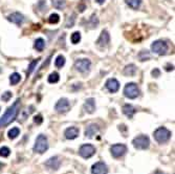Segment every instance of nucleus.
Returning a JSON list of instances; mask_svg holds the SVG:
<instances>
[{
	"label": "nucleus",
	"mask_w": 175,
	"mask_h": 174,
	"mask_svg": "<svg viewBox=\"0 0 175 174\" xmlns=\"http://www.w3.org/2000/svg\"><path fill=\"white\" fill-rule=\"evenodd\" d=\"M55 64H56V66L59 68L63 67L64 64H65V58H64V56H62V55L58 56L57 59H56V61H55Z\"/></svg>",
	"instance_id": "nucleus-26"
},
{
	"label": "nucleus",
	"mask_w": 175,
	"mask_h": 174,
	"mask_svg": "<svg viewBox=\"0 0 175 174\" xmlns=\"http://www.w3.org/2000/svg\"><path fill=\"white\" fill-rule=\"evenodd\" d=\"M39 60L40 59H36V60H34L33 62L30 63V66H28V75H30V74H32V72L34 71V69H35L36 68V65L38 64V62H39Z\"/></svg>",
	"instance_id": "nucleus-31"
},
{
	"label": "nucleus",
	"mask_w": 175,
	"mask_h": 174,
	"mask_svg": "<svg viewBox=\"0 0 175 174\" xmlns=\"http://www.w3.org/2000/svg\"><path fill=\"white\" fill-rule=\"evenodd\" d=\"M0 71H1V69H0Z\"/></svg>",
	"instance_id": "nucleus-43"
},
{
	"label": "nucleus",
	"mask_w": 175,
	"mask_h": 174,
	"mask_svg": "<svg viewBox=\"0 0 175 174\" xmlns=\"http://www.w3.org/2000/svg\"><path fill=\"white\" fill-rule=\"evenodd\" d=\"M124 95L128 99H135L140 95V89L135 83H128L124 88Z\"/></svg>",
	"instance_id": "nucleus-5"
},
{
	"label": "nucleus",
	"mask_w": 175,
	"mask_h": 174,
	"mask_svg": "<svg viewBox=\"0 0 175 174\" xmlns=\"http://www.w3.org/2000/svg\"><path fill=\"white\" fill-rule=\"evenodd\" d=\"M95 153V148L92 145L86 144L81 146L80 150H79V154L84 158H89V157L93 156Z\"/></svg>",
	"instance_id": "nucleus-7"
},
{
	"label": "nucleus",
	"mask_w": 175,
	"mask_h": 174,
	"mask_svg": "<svg viewBox=\"0 0 175 174\" xmlns=\"http://www.w3.org/2000/svg\"><path fill=\"white\" fill-rule=\"evenodd\" d=\"M75 17H76L75 15H71L68 17L67 22H66V28H73V24H75V20H76Z\"/></svg>",
	"instance_id": "nucleus-32"
},
{
	"label": "nucleus",
	"mask_w": 175,
	"mask_h": 174,
	"mask_svg": "<svg viewBox=\"0 0 175 174\" xmlns=\"http://www.w3.org/2000/svg\"><path fill=\"white\" fill-rule=\"evenodd\" d=\"M69 108H70L69 101L67 99H65V98H62V99L59 100L55 106V109L59 113H65V112H67L69 110Z\"/></svg>",
	"instance_id": "nucleus-9"
},
{
	"label": "nucleus",
	"mask_w": 175,
	"mask_h": 174,
	"mask_svg": "<svg viewBox=\"0 0 175 174\" xmlns=\"http://www.w3.org/2000/svg\"><path fill=\"white\" fill-rule=\"evenodd\" d=\"M11 153V150L8 149V147H1L0 148V156L2 157H8Z\"/></svg>",
	"instance_id": "nucleus-30"
},
{
	"label": "nucleus",
	"mask_w": 175,
	"mask_h": 174,
	"mask_svg": "<svg viewBox=\"0 0 175 174\" xmlns=\"http://www.w3.org/2000/svg\"><path fill=\"white\" fill-rule=\"evenodd\" d=\"M154 174H164V173H163V172H160V171H156Z\"/></svg>",
	"instance_id": "nucleus-41"
},
{
	"label": "nucleus",
	"mask_w": 175,
	"mask_h": 174,
	"mask_svg": "<svg viewBox=\"0 0 175 174\" xmlns=\"http://www.w3.org/2000/svg\"><path fill=\"white\" fill-rule=\"evenodd\" d=\"M126 3L133 10H138L142 4V0H126Z\"/></svg>",
	"instance_id": "nucleus-22"
},
{
	"label": "nucleus",
	"mask_w": 175,
	"mask_h": 174,
	"mask_svg": "<svg viewBox=\"0 0 175 174\" xmlns=\"http://www.w3.org/2000/svg\"><path fill=\"white\" fill-rule=\"evenodd\" d=\"M109 41H110V36L109 34H108V32L107 30H103V32L101 33L100 38H99L98 41H97V44H98L99 46H101V47H105V46L108 45Z\"/></svg>",
	"instance_id": "nucleus-13"
},
{
	"label": "nucleus",
	"mask_w": 175,
	"mask_h": 174,
	"mask_svg": "<svg viewBox=\"0 0 175 174\" xmlns=\"http://www.w3.org/2000/svg\"><path fill=\"white\" fill-rule=\"evenodd\" d=\"M166 70H167V71H170V70H173V65L168 64V65H167V67H166Z\"/></svg>",
	"instance_id": "nucleus-38"
},
{
	"label": "nucleus",
	"mask_w": 175,
	"mask_h": 174,
	"mask_svg": "<svg viewBox=\"0 0 175 174\" xmlns=\"http://www.w3.org/2000/svg\"><path fill=\"white\" fill-rule=\"evenodd\" d=\"M110 151L113 157L118 158V157L123 156L127 152V147L124 144H115L110 148Z\"/></svg>",
	"instance_id": "nucleus-8"
},
{
	"label": "nucleus",
	"mask_w": 175,
	"mask_h": 174,
	"mask_svg": "<svg viewBox=\"0 0 175 174\" xmlns=\"http://www.w3.org/2000/svg\"><path fill=\"white\" fill-rule=\"evenodd\" d=\"M34 121H35V123H37V124H41L43 120H42V117H41V115H37V117H35Z\"/></svg>",
	"instance_id": "nucleus-36"
},
{
	"label": "nucleus",
	"mask_w": 175,
	"mask_h": 174,
	"mask_svg": "<svg viewBox=\"0 0 175 174\" xmlns=\"http://www.w3.org/2000/svg\"><path fill=\"white\" fill-rule=\"evenodd\" d=\"M135 72H136V66L134 64H129L127 65L124 69V74L126 76H134Z\"/></svg>",
	"instance_id": "nucleus-20"
},
{
	"label": "nucleus",
	"mask_w": 175,
	"mask_h": 174,
	"mask_svg": "<svg viewBox=\"0 0 175 174\" xmlns=\"http://www.w3.org/2000/svg\"><path fill=\"white\" fill-rule=\"evenodd\" d=\"M59 80H60V77H59L58 72H53L48 76V82L49 83H57Z\"/></svg>",
	"instance_id": "nucleus-27"
},
{
	"label": "nucleus",
	"mask_w": 175,
	"mask_h": 174,
	"mask_svg": "<svg viewBox=\"0 0 175 174\" xmlns=\"http://www.w3.org/2000/svg\"><path fill=\"white\" fill-rule=\"evenodd\" d=\"M20 80H21V76H20V74H18V72H14V74H12L10 77V82L12 85L18 84V83L20 82Z\"/></svg>",
	"instance_id": "nucleus-24"
},
{
	"label": "nucleus",
	"mask_w": 175,
	"mask_h": 174,
	"mask_svg": "<svg viewBox=\"0 0 175 174\" xmlns=\"http://www.w3.org/2000/svg\"><path fill=\"white\" fill-rule=\"evenodd\" d=\"M91 173L92 174H107L108 173V168L104 163L99 162L95 163L91 167Z\"/></svg>",
	"instance_id": "nucleus-11"
},
{
	"label": "nucleus",
	"mask_w": 175,
	"mask_h": 174,
	"mask_svg": "<svg viewBox=\"0 0 175 174\" xmlns=\"http://www.w3.org/2000/svg\"><path fill=\"white\" fill-rule=\"evenodd\" d=\"M3 166H4V165H3L2 163H0V169H1V168H2Z\"/></svg>",
	"instance_id": "nucleus-42"
},
{
	"label": "nucleus",
	"mask_w": 175,
	"mask_h": 174,
	"mask_svg": "<svg viewBox=\"0 0 175 174\" xmlns=\"http://www.w3.org/2000/svg\"><path fill=\"white\" fill-rule=\"evenodd\" d=\"M132 145L134 148L140 150H145L147 149L149 145H150V139L147 135H140V137H135L132 141Z\"/></svg>",
	"instance_id": "nucleus-6"
},
{
	"label": "nucleus",
	"mask_w": 175,
	"mask_h": 174,
	"mask_svg": "<svg viewBox=\"0 0 175 174\" xmlns=\"http://www.w3.org/2000/svg\"><path fill=\"white\" fill-rule=\"evenodd\" d=\"M79 10H80V12H84V10H85V5H79Z\"/></svg>",
	"instance_id": "nucleus-39"
},
{
	"label": "nucleus",
	"mask_w": 175,
	"mask_h": 174,
	"mask_svg": "<svg viewBox=\"0 0 175 174\" xmlns=\"http://www.w3.org/2000/svg\"><path fill=\"white\" fill-rule=\"evenodd\" d=\"M48 149V142H47V137L43 134H40L37 137L35 143V146H34V150L38 153H44L46 150Z\"/></svg>",
	"instance_id": "nucleus-3"
},
{
	"label": "nucleus",
	"mask_w": 175,
	"mask_h": 174,
	"mask_svg": "<svg viewBox=\"0 0 175 174\" xmlns=\"http://www.w3.org/2000/svg\"><path fill=\"white\" fill-rule=\"evenodd\" d=\"M60 165H61V161L59 159L58 156H54V157H50L48 159L47 162L45 163V166L50 168V169H54V170H58L60 168Z\"/></svg>",
	"instance_id": "nucleus-14"
},
{
	"label": "nucleus",
	"mask_w": 175,
	"mask_h": 174,
	"mask_svg": "<svg viewBox=\"0 0 175 174\" xmlns=\"http://www.w3.org/2000/svg\"><path fill=\"white\" fill-rule=\"evenodd\" d=\"M44 46H45V41L42 38H38L35 41V48L38 52H42L44 50Z\"/></svg>",
	"instance_id": "nucleus-23"
},
{
	"label": "nucleus",
	"mask_w": 175,
	"mask_h": 174,
	"mask_svg": "<svg viewBox=\"0 0 175 174\" xmlns=\"http://www.w3.org/2000/svg\"><path fill=\"white\" fill-rule=\"evenodd\" d=\"M48 21L52 24H56V23H58L60 21V16L58 15V14H52L49 16V18H48Z\"/></svg>",
	"instance_id": "nucleus-29"
},
{
	"label": "nucleus",
	"mask_w": 175,
	"mask_h": 174,
	"mask_svg": "<svg viewBox=\"0 0 175 174\" xmlns=\"http://www.w3.org/2000/svg\"><path fill=\"white\" fill-rule=\"evenodd\" d=\"M52 3L57 10H63L66 6L65 0H52Z\"/></svg>",
	"instance_id": "nucleus-21"
},
{
	"label": "nucleus",
	"mask_w": 175,
	"mask_h": 174,
	"mask_svg": "<svg viewBox=\"0 0 175 174\" xmlns=\"http://www.w3.org/2000/svg\"><path fill=\"white\" fill-rule=\"evenodd\" d=\"M100 128L97 124H90L89 126L86 128L85 130V135L87 137H92L93 135H95L99 132Z\"/></svg>",
	"instance_id": "nucleus-18"
},
{
	"label": "nucleus",
	"mask_w": 175,
	"mask_h": 174,
	"mask_svg": "<svg viewBox=\"0 0 175 174\" xmlns=\"http://www.w3.org/2000/svg\"><path fill=\"white\" fill-rule=\"evenodd\" d=\"M138 57H140V61H146L147 59L150 58V55H149V52H148L147 50H143L140 55H138Z\"/></svg>",
	"instance_id": "nucleus-33"
},
{
	"label": "nucleus",
	"mask_w": 175,
	"mask_h": 174,
	"mask_svg": "<svg viewBox=\"0 0 175 174\" xmlns=\"http://www.w3.org/2000/svg\"><path fill=\"white\" fill-rule=\"evenodd\" d=\"M11 98H12V92H10V91L4 92V93L1 95V100H2V101H4V102H8Z\"/></svg>",
	"instance_id": "nucleus-35"
},
{
	"label": "nucleus",
	"mask_w": 175,
	"mask_h": 174,
	"mask_svg": "<svg viewBox=\"0 0 175 174\" xmlns=\"http://www.w3.org/2000/svg\"><path fill=\"white\" fill-rule=\"evenodd\" d=\"M19 133H20V130H19V128H17V127H14V128H12V129L8 131V137H10L11 139H16L18 135H19Z\"/></svg>",
	"instance_id": "nucleus-25"
},
{
	"label": "nucleus",
	"mask_w": 175,
	"mask_h": 174,
	"mask_svg": "<svg viewBox=\"0 0 175 174\" xmlns=\"http://www.w3.org/2000/svg\"><path fill=\"white\" fill-rule=\"evenodd\" d=\"M97 1V3H99V4H103V3L105 2V0H95Z\"/></svg>",
	"instance_id": "nucleus-40"
},
{
	"label": "nucleus",
	"mask_w": 175,
	"mask_h": 174,
	"mask_svg": "<svg viewBox=\"0 0 175 174\" xmlns=\"http://www.w3.org/2000/svg\"><path fill=\"white\" fill-rule=\"evenodd\" d=\"M70 40H71V42H73V44H78V43L80 42V40H81V34L79 32H75L73 35H71Z\"/></svg>",
	"instance_id": "nucleus-28"
},
{
	"label": "nucleus",
	"mask_w": 175,
	"mask_h": 174,
	"mask_svg": "<svg viewBox=\"0 0 175 174\" xmlns=\"http://www.w3.org/2000/svg\"><path fill=\"white\" fill-rule=\"evenodd\" d=\"M20 110V100H16V102L8 108L4 115L0 119V126H6L10 123H12L16 117L18 115V112Z\"/></svg>",
	"instance_id": "nucleus-1"
},
{
	"label": "nucleus",
	"mask_w": 175,
	"mask_h": 174,
	"mask_svg": "<svg viewBox=\"0 0 175 174\" xmlns=\"http://www.w3.org/2000/svg\"><path fill=\"white\" fill-rule=\"evenodd\" d=\"M8 20L11 21V22L15 23V24H17V25H20L21 23L23 22L24 18H23V15L20 14V13H13V14H11V15L8 17Z\"/></svg>",
	"instance_id": "nucleus-16"
},
{
	"label": "nucleus",
	"mask_w": 175,
	"mask_h": 174,
	"mask_svg": "<svg viewBox=\"0 0 175 174\" xmlns=\"http://www.w3.org/2000/svg\"><path fill=\"white\" fill-rule=\"evenodd\" d=\"M105 86H106V88H107L110 92H112V93H114V92H116L119 89H120V83H119L118 80L113 79V78L112 79L107 80Z\"/></svg>",
	"instance_id": "nucleus-12"
},
{
	"label": "nucleus",
	"mask_w": 175,
	"mask_h": 174,
	"mask_svg": "<svg viewBox=\"0 0 175 174\" xmlns=\"http://www.w3.org/2000/svg\"><path fill=\"white\" fill-rule=\"evenodd\" d=\"M123 112H124V115H126L127 117H132L133 115L135 113V109L134 107L130 104H126L123 106Z\"/></svg>",
	"instance_id": "nucleus-19"
},
{
	"label": "nucleus",
	"mask_w": 175,
	"mask_h": 174,
	"mask_svg": "<svg viewBox=\"0 0 175 174\" xmlns=\"http://www.w3.org/2000/svg\"><path fill=\"white\" fill-rule=\"evenodd\" d=\"M90 65H91L90 60H88V59H79V60H77V61H76L75 67H76V69H77L78 71L85 72L90 68Z\"/></svg>",
	"instance_id": "nucleus-10"
},
{
	"label": "nucleus",
	"mask_w": 175,
	"mask_h": 174,
	"mask_svg": "<svg viewBox=\"0 0 175 174\" xmlns=\"http://www.w3.org/2000/svg\"><path fill=\"white\" fill-rule=\"evenodd\" d=\"M84 109L87 113H93L95 111V101L93 98H89L86 100L84 104Z\"/></svg>",
	"instance_id": "nucleus-17"
},
{
	"label": "nucleus",
	"mask_w": 175,
	"mask_h": 174,
	"mask_svg": "<svg viewBox=\"0 0 175 174\" xmlns=\"http://www.w3.org/2000/svg\"><path fill=\"white\" fill-rule=\"evenodd\" d=\"M99 23V20L98 18H97V16L95 15H92L91 16V18H90V25H91V28H95L97 25H98Z\"/></svg>",
	"instance_id": "nucleus-34"
},
{
	"label": "nucleus",
	"mask_w": 175,
	"mask_h": 174,
	"mask_svg": "<svg viewBox=\"0 0 175 174\" xmlns=\"http://www.w3.org/2000/svg\"><path fill=\"white\" fill-rule=\"evenodd\" d=\"M159 75H160V71L157 69V68H155L154 70H152V76H153V77L157 78V77H159Z\"/></svg>",
	"instance_id": "nucleus-37"
},
{
	"label": "nucleus",
	"mask_w": 175,
	"mask_h": 174,
	"mask_svg": "<svg viewBox=\"0 0 175 174\" xmlns=\"http://www.w3.org/2000/svg\"><path fill=\"white\" fill-rule=\"evenodd\" d=\"M151 50L154 54L158 56H163L166 55L168 52V44L163 41V40H157V41H154L151 45Z\"/></svg>",
	"instance_id": "nucleus-4"
},
{
	"label": "nucleus",
	"mask_w": 175,
	"mask_h": 174,
	"mask_svg": "<svg viewBox=\"0 0 175 174\" xmlns=\"http://www.w3.org/2000/svg\"><path fill=\"white\" fill-rule=\"evenodd\" d=\"M79 129L77 127H69L67 129L65 130L64 132V135L67 139H75L79 137Z\"/></svg>",
	"instance_id": "nucleus-15"
},
{
	"label": "nucleus",
	"mask_w": 175,
	"mask_h": 174,
	"mask_svg": "<svg viewBox=\"0 0 175 174\" xmlns=\"http://www.w3.org/2000/svg\"><path fill=\"white\" fill-rule=\"evenodd\" d=\"M171 137V131L168 130L165 127H160L158 129L154 131V139H156V142L163 144V143L168 142Z\"/></svg>",
	"instance_id": "nucleus-2"
}]
</instances>
